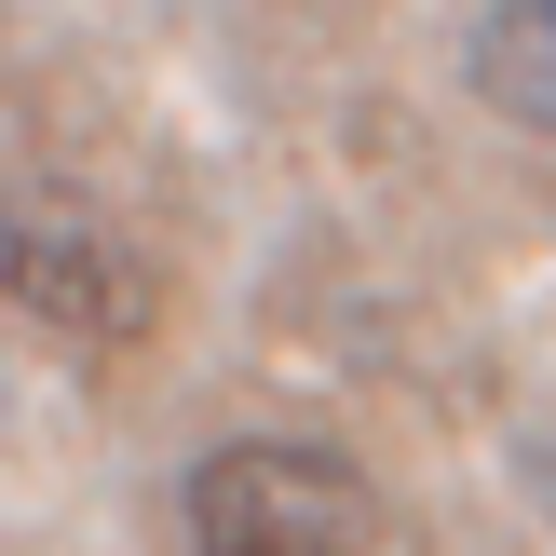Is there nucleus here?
<instances>
[{
    "instance_id": "obj_2",
    "label": "nucleus",
    "mask_w": 556,
    "mask_h": 556,
    "mask_svg": "<svg viewBox=\"0 0 556 556\" xmlns=\"http://www.w3.org/2000/svg\"><path fill=\"white\" fill-rule=\"evenodd\" d=\"M0 286H14V313L81 326V340H136L150 326V258L96 204H54V190H14L0 204Z\"/></svg>"
},
{
    "instance_id": "obj_3",
    "label": "nucleus",
    "mask_w": 556,
    "mask_h": 556,
    "mask_svg": "<svg viewBox=\"0 0 556 556\" xmlns=\"http://www.w3.org/2000/svg\"><path fill=\"white\" fill-rule=\"evenodd\" d=\"M476 96L503 109V123L556 136V0H489V27H476Z\"/></svg>"
},
{
    "instance_id": "obj_1",
    "label": "nucleus",
    "mask_w": 556,
    "mask_h": 556,
    "mask_svg": "<svg viewBox=\"0 0 556 556\" xmlns=\"http://www.w3.org/2000/svg\"><path fill=\"white\" fill-rule=\"evenodd\" d=\"M380 489L313 434H231L190 462V556H367Z\"/></svg>"
}]
</instances>
